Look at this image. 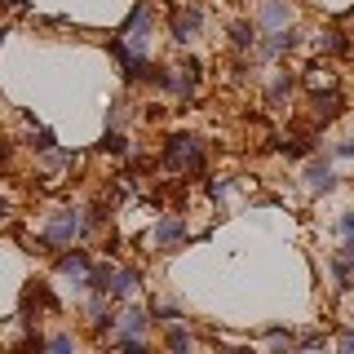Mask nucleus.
Returning a JSON list of instances; mask_svg holds the SVG:
<instances>
[{
    "label": "nucleus",
    "instance_id": "obj_1",
    "mask_svg": "<svg viewBox=\"0 0 354 354\" xmlns=\"http://www.w3.org/2000/svg\"><path fill=\"white\" fill-rule=\"evenodd\" d=\"M75 235H80V217H75V213H58L49 221V230H44V243H49V248H66Z\"/></svg>",
    "mask_w": 354,
    "mask_h": 354
},
{
    "label": "nucleus",
    "instance_id": "obj_2",
    "mask_svg": "<svg viewBox=\"0 0 354 354\" xmlns=\"http://www.w3.org/2000/svg\"><path fill=\"white\" fill-rule=\"evenodd\" d=\"M199 142L195 138H173V147H169V164H177V169H199Z\"/></svg>",
    "mask_w": 354,
    "mask_h": 354
},
{
    "label": "nucleus",
    "instance_id": "obj_3",
    "mask_svg": "<svg viewBox=\"0 0 354 354\" xmlns=\"http://www.w3.org/2000/svg\"><path fill=\"white\" fill-rule=\"evenodd\" d=\"M288 22H292V9H288L283 0H266V5H261V27H270V31H283Z\"/></svg>",
    "mask_w": 354,
    "mask_h": 354
},
{
    "label": "nucleus",
    "instance_id": "obj_4",
    "mask_svg": "<svg viewBox=\"0 0 354 354\" xmlns=\"http://www.w3.org/2000/svg\"><path fill=\"white\" fill-rule=\"evenodd\" d=\"M147 310H124V315H120V341H138L142 332H147Z\"/></svg>",
    "mask_w": 354,
    "mask_h": 354
},
{
    "label": "nucleus",
    "instance_id": "obj_5",
    "mask_svg": "<svg viewBox=\"0 0 354 354\" xmlns=\"http://www.w3.org/2000/svg\"><path fill=\"white\" fill-rule=\"evenodd\" d=\"M306 186H310V191H319V195H328L332 186H337V173H332L328 164H310V169H306Z\"/></svg>",
    "mask_w": 354,
    "mask_h": 354
},
{
    "label": "nucleus",
    "instance_id": "obj_6",
    "mask_svg": "<svg viewBox=\"0 0 354 354\" xmlns=\"http://www.w3.org/2000/svg\"><path fill=\"white\" fill-rule=\"evenodd\" d=\"M199 27H204V14H199V9H186L182 18H173V31H177V40H191Z\"/></svg>",
    "mask_w": 354,
    "mask_h": 354
},
{
    "label": "nucleus",
    "instance_id": "obj_7",
    "mask_svg": "<svg viewBox=\"0 0 354 354\" xmlns=\"http://www.w3.org/2000/svg\"><path fill=\"white\" fill-rule=\"evenodd\" d=\"M177 239H182V221H177V217H164L160 226H155V243H160V248H173Z\"/></svg>",
    "mask_w": 354,
    "mask_h": 354
},
{
    "label": "nucleus",
    "instance_id": "obj_8",
    "mask_svg": "<svg viewBox=\"0 0 354 354\" xmlns=\"http://www.w3.org/2000/svg\"><path fill=\"white\" fill-rule=\"evenodd\" d=\"M292 44H297V36H292V31H274V36L261 44V53H266V58H279V53H288Z\"/></svg>",
    "mask_w": 354,
    "mask_h": 354
},
{
    "label": "nucleus",
    "instance_id": "obj_9",
    "mask_svg": "<svg viewBox=\"0 0 354 354\" xmlns=\"http://www.w3.org/2000/svg\"><path fill=\"white\" fill-rule=\"evenodd\" d=\"M133 288H138V270H115V274H111V288H106V292H111V297H129Z\"/></svg>",
    "mask_w": 354,
    "mask_h": 354
},
{
    "label": "nucleus",
    "instance_id": "obj_10",
    "mask_svg": "<svg viewBox=\"0 0 354 354\" xmlns=\"http://www.w3.org/2000/svg\"><path fill=\"white\" fill-rule=\"evenodd\" d=\"M62 274H71V279H84V274H88L84 252H66V257H62Z\"/></svg>",
    "mask_w": 354,
    "mask_h": 354
},
{
    "label": "nucleus",
    "instance_id": "obj_11",
    "mask_svg": "<svg viewBox=\"0 0 354 354\" xmlns=\"http://www.w3.org/2000/svg\"><path fill=\"white\" fill-rule=\"evenodd\" d=\"M44 354H75V341L66 337V332H53L49 346H44Z\"/></svg>",
    "mask_w": 354,
    "mask_h": 354
},
{
    "label": "nucleus",
    "instance_id": "obj_12",
    "mask_svg": "<svg viewBox=\"0 0 354 354\" xmlns=\"http://www.w3.org/2000/svg\"><path fill=\"white\" fill-rule=\"evenodd\" d=\"M169 350L173 354H191V332H186V328H173L169 332Z\"/></svg>",
    "mask_w": 354,
    "mask_h": 354
},
{
    "label": "nucleus",
    "instance_id": "obj_13",
    "mask_svg": "<svg viewBox=\"0 0 354 354\" xmlns=\"http://www.w3.org/2000/svg\"><path fill=\"white\" fill-rule=\"evenodd\" d=\"M230 36H235V44H257V27H252V22H235Z\"/></svg>",
    "mask_w": 354,
    "mask_h": 354
},
{
    "label": "nucleus",
    "instance_id": "obj_14",
    "mask_svg": "<svg viewBox=\"0 0 354 354\" xmlns=\"http://www.w3.org/2000/svg\"><path fill=\"white\" fill-rule=\"evenodd\" d=\"M292 350V337L288 332H270V354H288Z\"/></svg>",
    "mask_w": 354,
    "mask_h": 354
},
{
    "label": "nucleus",
    "instance_id": "obj_15",
    "mask_svg": "<svg viewBox=\"0 0 354 354\" xmlns=\"http://www.w3.org/2000/svg\"><path fill=\"white\" fill-rule=\"evenodd\" d=\"M288 84H292L288 75H283V80H274V88H270V102H279V97H288Z\"/></svg>",
    "mask_w": 354,
    "mask_h": 354
},
{
    "label": "nucleus",
    "instance_id": "obj_16",
    "mask_svg": "<svg viewBox=\"0 0 354 354\" xmlns=\"http://www.w3.org/2000/svg\"><path fill=\"white\" fill-rule=\"evenodd\" d=\"M337 350H341V354H354V332H341V341H337Z\"/></svg>",
    "mask_w": 354,
    "mask_h": 354
},
{
    "label": "nucleus",
    "instance_id": "obj_17",
    "mask_svg": "<svg viewBox=\"0 0 354 354\" xmlns=\"http://www.w3.org/2000/svg\"><path fill=\"white\" fill-rule=\"evenodd\" d=\"M341 235H346V239L354 235V208H350V213H346V217H341Z\"/></svg>",
    "mask_w": 354,
    "mask_h": 354
},
{
    "label": "nucleus",
    "instance_id": "obj_18",
    "mask_svg": "<svg viewBox=\"0 0 354 354\" xmlns=\"http://www.w3.org/2000/svg\"><path fill=\"white\" fill-rule=\"evenodd\" d=\"M332 155H341V160H354V142H341V147L332 151Z\"/></svg>",
    "mask_w": 354,
    "mask_h": 354
},
{
    "label": "nucleus",
    "instance_id": "obj_19",
    "mask_svg": "<svg viewBox=\"0 0 354 354\" xmlns=\"http://www.w3.org/2000/svg\"><path fill=\"white\" fill-rule=\"evenodd\" d=\"M120 346H124V354H147V346H142V341H120Z\"/></svg>",
    "mask_w": 354,
    "mask_h": 354
},
{
    "label": "nucleus",
    "instance_id": "obj_20",
    "mask_svg": "<svg viewBox=\"0 0 354 354\" xmlns=\"http://www.w3.org/2000/svg\"><path fill=\"white\" fill-rule=\"evenodd\" d=\"M341 261H354V235L346 239V248H341Z\"/></svg>",
    "mask_w": 354,
    "mask_h": 354
},
{
    "label": "nucleus",
    "instance_id": "obj_21",
    "mask_svg": "<svg viewBox=\"0 0 354 354\" xmlns=\"http://www.w3.org/2000/svg\"><path fill=\"white\" fill-rule=\"evenodd\" d=\"M217 354H248V350H239V346H221Z\"/></svg>",
    "mask_w": 354,
    "mask_h": 354
},
{
    "label": "nucleus",
    "instance_id": "obj_22",
    "mask_svg": "<svg viewBox=\"0 0 354 354\" xmlns=\"http://www.w3.org/2000/svg\"><path fill=\"white\" fill-rule=\"evenodd\" d=\"M5 221H9V204H0V226H5Z\"/></svg>",
    "mask_w": 354,
    "mask_h": 354
},
{
    "label": "nucleus",
    "instance_id": "obj_23",
    "mask_svg": "<svg viewBox=\"0 0 354 354\" xmlns=\"http://www.w3.org/2000/svg\"><path fill=\"white\" fill-rule=\"evenodd\" d=\"M297 354H319V350H297Z\"/></svg>",
    "mask_w": 354,
    "mask_h": 354
},
{
    "label": "nucleus",
    "instance_id": "obj_24",
    "mask_svg": "<svg viewBox=\"0 0 354 354\" xmlns=\"http://www.w3.org/2000/svg\"><path fill=\"white\" fill-rule=\"evenodd\" d=\"M0 40H5V36H0Z\"/></svg>",
    "mask_w": 354,
    "mask_h": 354
}]
</instances>
